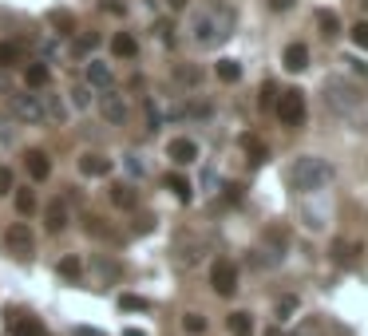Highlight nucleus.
<instances>
[{"mask_svg":"<svg viewBox=\"0 0 368 336\" xmlns=\"http://www.w3.org/2000/svg\"><path fill=\"white\" fill-rule=\"evenodd\" d=\"M103 8H107V12H115V16H123V12H127V8H123L119 0H103Z\"/></svg>","mask_w":368,"mask_h":336,"instance_id":"nucleus-40","label":"nucleus"},{"mask_svg":"<svg viewBox=\"0 0 368 336\" xmlns=\"http://www.w3.org/2000/svg\"><path fill=\"white\" fill-rule=\"evenodd\" d=\"M67 103H72L76 111H83V107H91V87H87V83H76V87L67 91Z\"/></svg>","mask_w":368,"mask_h":336,"instance_id":"nucleus-24","label":"nucleus"},{"mask_svg":"<svg viewBox=\"0 0 368 336\" xmlns=\"http://www.w3.org/2000/svg\"><path fill=\"white\" fill-rule=\"evenodd\" d=\"M80 170L87 178H107L111 175V159L99 155V150H87V155H80Z\"/></svg>","mask_w":368,"mask_h":336,"instance_id":"nucleus-13","label":"nucleus"},{"mask_svg":"<svg viewBox=\"0 0 368 336\" xmlns=\"http://www.w3.org/2000/svg\"><path fill=\"white\" fill-rule=\"evenodd\" d=\"M119 309H123V313H143L151 304H147L143 297H135V293H123V297H119Z\"/></svg>","mask_w":368,"mask_h":336,"instance_id":"nucleus-31","label":"nucleus"},{"mask_svg":"<svg viewBox=\"0 0 368 336\" xmlns=\"http://www.w3.org/2000/svg\"><path fill=\"white\" fill-rule=\"evenodd\" d=\"M24 83H28L32 91H44V87L52 83V67L48 64H28L24 67Z\"/></svg>","mask_w":368,"mask_h":336,"instance_id":"nucleus-17","label":"nucleus"},{"mask_svg":"<svg viewBox=\"0 0 368 336\" xmlns=\"http://www.w3.org/2000/svg\"><path fill=\"white\" fill-rule=\"evenodd\" d=\"M317 28H321V36H340V20H336V12H329V8H321L317 12Z\"/></svg>","mask_w":368,"mask_h":336,"instance_id":"nucleus-23","label":"nucleus"},{"mask_svg":"<svg viewBox=\"0 0 368 336\" xmlns=\"http://www.w3.org/2000/svg\"><path fill=\"white\" fill-rule=\"evenodd\" d=\"M360 12H365V16H368V0H360Z\"/></svg>","mask_w":368,"mask_h":336,"instance_id":"nucleus-46","label":"nucleus"},{"mask_svg":"<svg viewBox=\"0 0 368 336\" xmlns=\"http://www.w3.org/2000/svg\"><path fill=\"white\" fill-rule=\"evenodd\" d=\"M293 313H297V297H281L277 301V320H289Z\"/></svg>","mask_w":368,"mask_h":336,"instance_id":"nucleus-36","label":"nucleus"},{"mask_svg":"<svg viewBox=\"0 0 368 336\" xmlns=\"http://www.w3.org/2000/svg\"><path fill=\"white\" fill-rule=\"evenodd\" d=\"M111 202H115V206H123V210H131V206H135V190H131L127 182H115V186H111Z\"/></svg>","mask_w":368,"mask_h":336,"instance_id":"nucleus-28","label":"nucleus"},{"mask_svg":"<svg viewBox=\"0 0 368 336\" xmlns=\"http://www.w3.org/2000/svg\"><path fill=\"white\" fill-rule=\"evenodd\" d=\"M182 328H186L191 336H202V333H206V317H198V313H186V317H182Z\"/></svg>","mask_w":368,"mask_h":336,"instance_id":"nucleus-32","label":"nucleus"},{"mask_svg":"<svg viewBox=\"0 0 368 336\" xmlns=\"http://www.w3.org/2000/svg\"><path fill=\"white\" fill-rule=\"evenodd\" d=\"M356 254H360V245H356V241H333V261L336 265H352V261H356Z\"/></svg>","mask_w":368,"mask_h":336,"instance_id":"nucleus-22","label":"nucleus"},{"mask_svg":"<svg viewBox=\"0 0 368 336\" xmlns=\"http://www.w3.org/2000/svg\"><path fill=\"white\" fill-rule=\"evenodd\" d=\"M48 28L56 36H76V12H67V8H52V12H48Z\"/></svg>","mask_w":368,"mask_h":336,"instance_id":"nucleus-15","label":"nucleus"},{"mask_svg":"<svg viewBox=\"0 0 368 336\" xmlns=\"http://www.w3.org/2000/svg\"><path fill=\"white\" fill-rule=\"evenodd\" d=\"M96 44H99V36H96V32H87V36L80 40V44H76V52H91Z\"/></svg>","mask_w":368,"mask_h":336,"instance_id":"nucleus-39","label":"nucleus"},{"mask_svg":"<svg viewBox=\"0 0 368 336\" xmlns=\"http://www.w3.org/2000/svg\"><path fill=\"white\" fill-rule=\"evenodd\" d=\"M4 245H8V254H17V257H28L36 254V234H32V225L28 222H12L8 229H4Z\"/></svg>","mask_w":368,"mask_h":336,"instance_id":"nucleus-6","label":"nucleus"},{"mask_svg":"<svg viewBox=\"0 0 368 336\" xmlns=\"http://www.w3.org/2000/svg\"><path fill=\"white\" fill-rule=\"evenodd\" d=\"M175 80H178V83H186V87H194V83L202 80V71H198V67H178Z\"/></svg>","mask_w":368,"mask_h":336,"instance_id":"nucleus-35","label":"nucleus"},{"mask_svg":"<svg viewBox=\"0 0 368 336\" xmlns=\"http://www.w3.org/2000/svg\"><path fill=\"white\" fill-rule=\"evenodd\" d=\"M123 166H127V175H135V178L147 175V162L139 159V155H123Z\"/></svg>","mask_w":368,"mask_h":336,"instance_id":"nucleus-34","label":"nucleus"},{"mask_svg":"<svg viewBox=\"0 0 368 336\" xmlns=\"http://www.w3.org/2000/svg\"><path fill=\"white\" fill-rule=\"evenodd\" d=\"M281 64H285L289 71H305V67H309V48H305V44H289L285 56H281Z\"/></svg>","mask_w":368,"mask_h":336,"instance_id":"nucleus-20","label":"nucleus"},{"mask_svg":"<svg viewBox=\"0 0 368 336\" xmlns=\"http://www.w3.org/2000/svg\"><path fill=\"white\" fill-rule=\"evenodd\" d=\"M277 103V87L273 83H261V107H273Z\"/></svg>","mask_w":368,"mask_h":336,"instance_id":"nucleus-38","label":"nucleus"},{"mask_svg":"<svg viewBox=\"0 0 368 336\" xmlns=\"http://www.w3.org/2000/svg\"><path fill=\"white\" fill-rule=\"evenodd\" d=\"M12 198H17L20 214H32V210H36V194L32 190H20V186H17V190H12Z\"/></svg>","mask_w":368,"mask_h":336,"instance_id":"nucleus-30","label":"nucleus"},{"mask_svg":"<svg viewBox=\"0 0 368 336\" xmlns=\"http://www.w3.org/2000/svg\"><path fill=\"white\" fill-rule=\"evenodd\" d=\"M12 190H17V178H12L8 166H0V198H4V194H12Z\"/></svg>","mask_w":368,"mask_h":336,"instance_id":"nucleus-37","label":"nucleus"},{"mask_svg":"<svg viewBox=\"0 0 368 336\" xmlns=\"http://www.w3.org/2000/svg\"><path fill=\"white\" fill-rule=\"evenodd\" d=\"M56 273H60V277H67V281H76V277L83 273V261H80V257H72V254H67V257H60Z\"/></svg>","mask_w":368,"mask_h":336,"instance_id":"nucleus-27","label":"nucleus"},{"mask_svg":"<svg viewBox=\"0 0 368 336\" xmlns=\"http://www.w3.org/2000/svg\"><path fill=\"white\" fill-rule=\"evenodd\" d=\"M17 64H20V44L0 40V67H17Z\"/></svg>","mask_w":368,"mask_h":336,"instance_id":"nucleus-29","label":"nucleus"},{"mask_svg":"<svg viewBox=\"0 0 368 336\" xmlns=\"http://www.w3.org/2000/svg\"><path fill=\"white\" fill-rule=\"evenodd\" d=\"M230 32H234V12H230L226 4L202 8V12H194V20H191V36H194V44H202V48L222 44Z\"/></svg>","mask_w":368,"mask_h":336,"instance_id":"nucleus-2","label":"nucleus"},{"mask_svg":"<svg viewBox=\"0 0 368 336\" xmlns=\"http://www.w3.org/2000/svg\"><path fill=\"white\" fill-rule=\"evenodd\" d=\"M8 103H12V115L24 119V123H44V107H40V96H28V91H8Z\"/></svg>","mask_w":368,"mask_h":336,"instance_id":"nucleus-7","label":"nucleus"},{"mask_svg":"<svg viewBox=\"0 0 368 336\" xmlns=\"http://www.w3.org/2000/svg\"><path fill=\"white\" fill-rule=\"evenodd\" d=\"M111 80H115L111 64H103V60H91V64H87V83H91V87H111Z\"/></svg>","mask_w":368,"mask_h":336,"instance_id":"nucleus-19","label":"nucleus"},{"mask_svg":"<svg viewBox=\"0 0 368 336\" xmlns=\"http://www.w3.org/2000/svg\"><path fill=\"white\" fill-rule=\"evenodd\" d=\"M166 190L175 194L178 202H191V182H186L182 175H166Z\"/></svg>","mask_w":368,"mask_h":336,"instance_id":"nucleus-26","label":"nucleus"},{"mask_svg":"<svg viewBox=\"0 0 368 336\" xmlns=\"http://www.w3.org/2000/svg\"><path fill=\"white\" fill-rule=\"evenodd\" d=\"M352 44H356V48H365L368 52V20H360V24H352Z\"/></svg>","mask_w":368,"mask_h":336,"instance_id":"nucleus-33","label":"nucleus"},{"mask_svg":"<svg viewBox=\"0 0 368 336\" xmlns=\"http://www.w3.org/2000/svg\"><path fill=\"white\" fill-rule=\"evenodd\" d=\"M24 166H28V175H32V182H48L52 175V159H48V150H24Z\"/></svg>","mask_w":368,"mask_h":336,"instance_id":"nucleus-11","label":"nucleus"},{"mask_svg":"<svg viewBox=\"0 0 368 336\" xmlns=\"http://www.w3.org/2000/svg\"><path fill=\"white\" fill-rule=\"evenodd\" d=\"M270 8H273V12H289V8H293V0H270Z\"/></svg>","mask_w":368,"mask_h":336,"instance_id":"nucleus-41","label":"nucleus"},{"mask_svg":"<svg viewBox=\"0 0 368 336\" xmlns=\"http://www.w3.org/2000/svg\"><path fill=\"white\" fill-rule=\"evenodd\" d=\"M44 222H48V234H64L67 222H72V214H67V202L64 198H56L44 206Z\"/></svg>","mask_w":368,"mask_h":336,"instance_id":"nucleus-12","label":"nucleus"},{"mask_svg":"<svg viewBox=\"0 0 368 336\" xmlns=\"http://www.w3.org/2000/svg\"><path fill=\"white\" fill-rule=\"evenodd\" d=\"M123 336H147L143 328H123Z\"/></svg>","mask_w":368,"mask_h":336,"instance_id":"nucleus-43","label":"nucleus"},{"mask_svg":"<svg viewBox=\"0 0 368 336\" xmlns=\"http://www.w3.org/2000/svg\"><path fill=\"white\" fill-rule=\"evenodd\" d=\"M289 190L297 194H317L325 190L329 182H333V162L321 159V155H301V159H293L289 166Z\"/></svg>","mask_w":368,"mask_h":336,"instance_id":"nucleus-1","label":"nucleus"},{"mask_svg":"<svg viewBox=\"0 0 368 336\" xmlns=\"http://www.w3.org/2000/svg\"><path fill=\"white\" fill-rule=\"evenodd\" d=\"M166 159L178 162V166H191V162L198 159V143H194V139H186V135H178V139H171V143H166Z\"/></svg>","mask_w":368,"mask_h":336,"instance_id":"nucleus-10","label":"nucleus"},{"mask_svg":"<svg viewBox=\"0 0 368 336\" xmlns=\"http://www.w3.org/2000/svg\"><path fill=\"white\" fill-rule=\"evenodd\" d=\"M214 71H218V80H222V83H238L241 80V64H238V60H218Z\"/></svg>","mask_w":368,"mask_h":336,"instance_id":"nucleus-25","label":"nucleus"},{"mask_svg":"<svg viewBox=\"0 0 368 336\" xmlns=\"http://www.w3.org/2000/svg\"><path fill=\"white\" fill-rule=\"evenodd\" d=\"M166 4H171V8H186V0H166Z\"/></svg>","mask_w":368,"mask_h":336,"instance_id":"nucleus-44","label":"nucleus"},{"mask_svg":"<svg viewBox=\"0 0 368 336\" xmlns=\"http://www.w3.org/2000/svg\"><path fill=\"white\" fill-rule=\"evenodd\" d=\"M241 150L250 155V162H254V166H261V162L270 159V146L261 143L257 135H241Z\"/></svg>","mask_w":368,"mask_h":336,"instance_id":"nucleus-21","label":"nucleus"},{"mask_svg":"<svg viewBox=\"0 0 368 336\" xmlns=\"http://www.w3.org/2000/svg\"><path fill=\"white\" fill-rule=\"evenodd\" d=\"M325 103H329V111L333 115H349V119H356V111H360V91H356L349 80L333 76V80H325Z\"/></svg>","mask_w":368,"mask_h":336,"instance_id":"nucleus-3","label":"nucleus"},{"mask_svg":"<svg viewBox=\"0 0 368 336\" xmlns=\"http://www.w3.org/2000/svg\"><path fill=\"white\" fill-rule=\"evenodd\" d=\"M36 96H40L44 119H52V123H64V119H67V103H64V99L56 96V91H48V87H44V91H36Z\"/></svg>","mask_w":368,"mask_h":336,"instance_id":"nucleus-14","label":"nucleus"},{"mask_svg":"<svg viewBox=\"0 0 368 336\" xmlns=\"http://www.w3.org/2000/svg\"><path fill=\"white\" fill-rule=\"evenodd\" d=\"M99 115H103V123H111V127H123L127 123V99L119 96V91H103L99 99Z\"/></svg>","mask_w":368,"mask_h":336,"instance_id":"nucleus-9","label":"nucleus"},{"mask_svg":"<svg viewBox=\"0 0 368 336\" xmlns=\"http://www.w3.org/2000/svg\"><path fill=\"white\" fill-rule=\"evenodd\" d=\"M4 324H8V336H48L44 320L32 317V313H12V309H8Z\"/></svg>","mask_w":368,"mask_h":336,"instance_id":"nucleus-8","label":"nucleus"},{"mask_svg":"<svg viewBox=\"0 0 368 336\" xmlns=\"http://www.w3.org/2000/svg\"><path fill=\"white\" fill-rule=\"evenodd\" d=\"M226 328H230V336H254V317L246 309H238V313L226 317Z\"/></svg>","mask_w":368,"mask_h":336,"instance_id":"nucleus-18","label":"nucleus"},{"mask_svg":"<svg viewBox=\"0 0 368 336\" xmlns=\"http://www.w3.org/2000/svg\"><path fill=\"white\" fill-rule=\"evenodd\" d=\"M210 289H214L218 297H234V293H238V265H234L230 257H218V261L210 265Z\"/></svg>","mask_w":368,"mask_h":336,"instance_id":"nucleus-5","label":"nucleus"},{"mask_svg":"<svg viewBox=\"0 0 368 336\" xmlns=\"http://www.w3.org/2000/svg\"><path fill=\"white\" fill-rule=\"evenodd\" d=\"M266 336H285V333H281V328H270V333H266Z\"/></svg>","mask_w":368,"mask_h":336,"instance_id":"nucleus-45","label":"nucleus"},{"mask_svg":"<svg viewBox=\"0 0 368 336\" xmlns=\"http://www.w3.org/2000/svg\"><path fill=\"white\" fill-rule=\"evenodd\" d=\"M76 336H107V333H99V328H91V324H80V328H76Z\"/></svg>","mask_w":368,"mask_h":336,"instance_id":"nucleus-42","label":"nucleus"},{"mask_svg":"<svg viewBox=\"0 0 368 336\" xmlns=\"http://www.w3.org/2000/svg\"><path fill=\"white\" fill-rule=\"evenodd\" d=\"M273 111L281 119V127H301L305 123V91L285 87V91L277 96V103H273Z\"/></svg>","mask_w":368,"mask_h":336,"instance_id":"nucleus-4","label":"nucleus"},{"mask_svg":"<svg viewBox=\"0 0 368 336\" xmlns=\"http://www.w3.org/2000/svg\"><path fill=\"white\" fill-rule=\"evenodd\" d=\"M111 56L115 60H135V56H139V40L131 32H115L111 36Z\"/></svg>","mask_w":368,"mask_h":336,"instance_id":"nucleus-16","label":"nucleus"}]
</instances>
